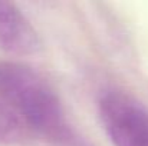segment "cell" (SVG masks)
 Wrapping results in <instances>:
<instances>
[{"instance_id":"obj_1","label":"cell","mask_w":148,"mask_h":146,"mask_svg":"<svg viewBox=\"0 0 148 146\" xmlns=\"http://www.w3.org/2000/svg\"><path fill=\"white\" fill-rule=\"evenodd\" d=\"M0 96L19 115L35 139L52 146H89L73 129L48 79L32 66L0 60Z\"/></svg>"},{"instance_id":"obj_2","label":"cell","mask_w":148,"mask_h":146,"mask_svg":"<svg viewBox=\"0 0 148 146\" xmlns=\"http://www.w3.org/2000/svg\"><path fill=\"white\" fill-rule=\"evenodd\" d=\"M103 132L114 146H148V107L121 89H105L97 100Z\"/></svg>"},{"instance_id":"obj_3","label":"cell","mask_w":148,"mask_h":146,"mask_svg":"<svg viewBox=\"0 0 148 146\" xmlns=\"http://www.w3.org/2000/svg\"><path fill=\"white\" fill-rule=\"evenodd\" d=\"M43 42L32 22L10 1H0V50L30 56L42 50Z\"/></svg>"},{"instance_id":"obj_4","label":"cell","mask_w":148,"mask_h":146,"mask_svg":"<svg viewBox=\"0 0 148 146\" xmlns=\"http://www.w3.org/2000/svg\"><path fill=\"white\" fill-rule=\"evenodd\" d=\"M35 141L30 130L14 112V109L0 96V145L20 146Z\"/></svg>"}]
</instances>
